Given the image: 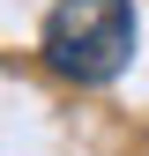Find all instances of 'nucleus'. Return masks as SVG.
I'll return each mask as SVG.
<instances>
[{"label":"nucleus","mask_w":149,"mask_h":156,"mask_svg":"<svg viewBox=\"0 0 149 156\" xmlns=\"http://www.w3.org/2000/svg\"><path fill=\"white\" fill-rule=\"evenodd\" d=\"M45 60L67 82H112L134 60V0H52Z\"/></svg>","instance_id":"1"}]
</instances>
